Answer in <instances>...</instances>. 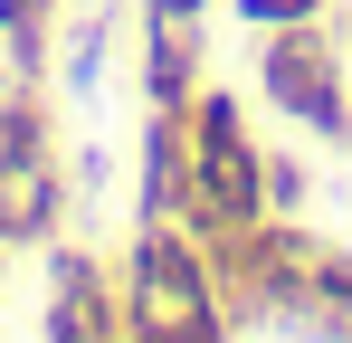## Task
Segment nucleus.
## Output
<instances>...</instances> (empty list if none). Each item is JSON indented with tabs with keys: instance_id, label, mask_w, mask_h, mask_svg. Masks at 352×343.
I'll return each mask as SVG.
<instances>
[{
	"instance_id": "1",
	"label": "nucleus",
	"mask_w": 352,
	"mask_h": 343,
	"mask_svg": "<svg viewBox=\"0 0 352 343\" xmlns=\"http://www.w3.org/2000/svg\"><path fill=\"white\" fill-rule=\"evenodd\" d=\"M124 334L133 343H219L229 334V305H219V267L210 248L181 220L133 229V258H124Z\"/></svg>"
},
{
	"instance_id": "2",
	"label": "nucleus",
	"mask_w": 352,
	"mask_h": 343,
	"mask_svg": "<svg viewBox=\"0 0 352 343\" xmlns=\"http://www.w3.org/2000/svg\"><path fill=\"white\" fill-rule=\"evenodd\" d=\"M181 143H190L181 229H190L200 248L267 220V153L248 143V124H238V96H229V86H190V105H181Z\"/></svg>"
},
{
	"instance_id": "3",
	"label": "nucleus",
	"mask_w": 352,
	"mask_h": 343,
	"mask_svg": "<svg viewBox=\"0 0 352 343\" xmlns=\"http://www.w3.org/2000/svg\"><path fill=\"white\" fill-rule=\"evenodd\" d=\"M257 86H267V105H276V114H295L305 134H352V105H343V67H333V48L314 39V19L276 29V48L257 57Z\"/></svg>"
},
{
	"instance_id": "4",
	"label": "nucleus",
	"mask_w": 352,
	"mask_h": 343,
	"mask_svg": "<svg viewBox=\"0 0 352 343\" xmlns=\"http://www.w3.org/2000/svg\"><path fill=\"white\" fill-rule=\"evenodd\" d=\"M38 334H58V343L124 334V286L86 248H48V315H38Z\"/></svg>"
},
{
	"instance_id": "5",
	"label": "nucleus",
	"mask_w": 352,
	"mask_h": 343,
	"mask_svg": "<svg viewBox=\"0 0 352 343\" xmlns=\"http://www.w3.org/2000/svg\"><path fill=\"white\" fill-rule=\"evenodd\" d=\"M58 220H67L58 153H19V163H0V248H38V238H58Z\"/></svg>"
},
{
	"instance_id": "6",
	"label": "nucleus",
	"mask_w": 352,
	"mask_h": 343,
	"mask_svg": "<svg viewBox=\"0 0 352 343\" xmlns=\"http://www.w3.org/2000/svg\"><path fill=\"white\" fill-rule=\"evenodd\" d=\"M324 0H238V19H257V29H295V19H314Z\"/></svg>"
},
{
	"instance_id": "7",
	"label": "nucleus",
	"mask_w": 352,
	"mask_h": 343,
	"mask_svg": "<svg viewBox=\"0 0 352 343\" xmlns=\"http://www.w3.org/2000/svg\"><path fill=\"white\" fill-rule=\"evenodd\" d=\"M172 10H181V19H190V10H200V0H172Z\"/></svg>"
}]
</instances>
